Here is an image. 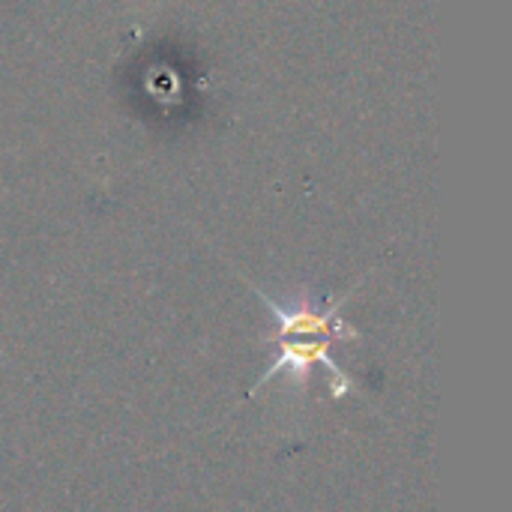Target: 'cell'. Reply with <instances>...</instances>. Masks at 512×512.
<instances>
[{
  "label": "cell",
  "instance_id": "6da1fadb",
  "mask_svg": "<svg viewBox=\"0 0 512 512\" xmlns=\"http://www.w3.org/2000/svg\"><path fill=\"white\" fill-rule=\"evenodd\" d=\"M261 303L270 309L273 321H276V333L273 339L276 342H285V339H306V336H315V339H342V342H354L360 339V333L339 315L342 306L351 300V294L327 303V306H312L306 297H300L294 306H282L276 303L270 294L258 291Z\"/></svg>",
  "mask_w": 512,
  "mask_h": 512
},
{
  "label": "cell",
  "instance_id": "7a4b0ae2",
  "mask_svg": "<svg viewBox=\"0 0 512 512\" xmlns=\"http://www.w3.org/2000/svg\"><path fill=\"white\" fill-rule=\"evenodd\" d=\"M279 354L270 360V369L261 375V381L252 387L249 396H255L264 384H270L273 378L279 375H288L297 387H306L309 375L315 366H324L327 369V378H330V393L333 399H342L354 390V378L348 372H342L333 357H330V339H315V342H300V339H285L279 342Z\"/></svg>",
  "mask_w": 512,
  "mask_h": 512
}]
</instances>
